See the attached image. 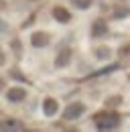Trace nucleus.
<instances>
[{"label":"nucleus","instance_id":"obj_1","mask_svg":"<svg viewBox=\"0 0 130 132\" xmlns=\"http://www.w3.org/2000/svg\"><path fill=\"white\" fill-rule=\"evenodd\" d=\"M94 122H96V126L100 130H112L118 126V122H120V118L118 114H112V112H106V114H98L94 118Z\"/></svg>","mask_w":130,"mask_h":132},{"label":"nucleus","instance_id":"obj_2","mask_svg":"<svg viewBox=\"0 0 130 132\" xmlns=\"http://www.w3.org/2000/svg\"><path fill=\"white\" fill-rule=\"evenodd\" d=\"M83 112H85V106H83V104H79V102H75V104H69V106L65 108L63 118H65V120H77Z\"/></svg>","mask_w":130,"mask_h":132},{"label":"nucleus","instance_id":"obj_3","mask_svg":"<svg viewBox=\"0 0 130 132\" xmlns=\"http://www.w3.org/2000/svg\"><path fill=\"white\" fill-rule=\"evenodd\" d=\"M69 61H71V49H61L59 51V55H57V59H55V65L57 67H65L69 65Z\"/></svg>","mask_w":130,"mask_h":132},{"label":"nucleus","instance_id":"obj_4","mask_svg":"<svg viewBox=\"0 0 130 132\" xmlns=\"http://www.w3.org/2000/svg\"><path fill=\"white\" fill-rule=\"evenodd\" d=\"M31 43H32V47H45V45H49V35L47 33H32L31 37Z\"/></svg>","mask_w":130,"mask_h":132},{"label":"nucleus","instance_id":"obj_5","mask_svg":"<svg viewBox=\"0 0 130 132\" xmlns=\"http://www.w3.org/2000/svg\"><path fill=\"white\" fill-rule=\"evenodd\" d=\"M6 96H8L10 102H22V100L27 98V92H25L22 87H10Z\"/></svg>","mask_w":130,"mask_h":132},{"label":"nucleus","instance_id":"obj_6","mask_svg":"<svg viewBox=\"0 0 130 132\" xmlns=\"http://www.w3.org/2000/svg\"><path fill=\"white\" fill-rule=\"evenodd\" d=\"M57 100L53 98H47L45 102H43V112H45V116H55L57 114Z\"/></svg>","mask_w":130,"mask_h":132},{"label":"nucleus","instance_id":"obj_7","mask_svg":"<svg viewBox=\"0 0 130 132\" xmlns=\"http://www.w3.org/2000/svg\"><path fill=\"white\" fill-rule=\"evenodd\" d=\"M53 18H55V20H59V22H69L71 14L65 10L63 6H55V8H53Z\"/></svg>","mask_w":130,"mask_h":132},{"label":"nucleus","instance_id":"obj_8","mask_svg":"<svg viewBox=\"0 0 130 132\" xmlns=\"http://www.w3.org/2000/svg\"><path fill=\"white\" fill-rule=\"evenodd\" d=\"M106 33H108V24L104 20H96L94 27H92V35L94 37H102V35H106Z\"/></svg>","mask_w":130,"mask_h":132},{"label":"nucleus","instance_id":"obj_9","mask_svg":"<svg viewBox=\"0 0 130 132\" xmlns=\"http://www.w3.org/2000/svg\"><path fill=\"white\" fill-rule=\"evenodd\" d=\"M22 128L25 126L20 122H16V120H6V122L0 124V130H22Z\"/></svg>","mask_w":130,"mask_h":132},{"label":"nucleus","instance_id":"obj_10","mask_svg":"<svg viewBox=\"0 0 130 132\" xmlns=\"http://www.w3.org/2000/svg\"><path fill=\"white\" fill-rule=\"evenodd\" d=\"M130 14V8L128 6H118V10L114 12V18H126Z\"/></svg>","mask_w":130,"mask_h":132},{"label":"nucleus","instance_id":"obj_11","mask_svg":"<svg viewBox=\"0 0 130 132\" xmlns=\"http://www.w3.org/2000/svg\"><path fill=\"white\" fill-rule=\"evenodd\" d=\"M71 4H73L75 8H79V10H85V8H90L92 0H71Z\"/></svg>","mask_w":130,"mask_h":132},{"label":"nucleus","instance_id":"obj_12","mask_svg":"<svg viewBox=\"0 0 130 132\" xmlns=\"http://www.w3.org/2000/svg\"><path fill=\"white\" fill-rule=\"evenodd\" d=\"M96 55H98V59H108V57H110V49H108V47H100V49L96 51Z\"/></svg>","mask_w":130,"mask_h":132},{"label":"nucleus","instance_id":"obj_13","mask_svg":"<svg viewBox=\"0 0 130 132\" xmlns=\"http://www.w3.org/2000/svg\"><path fill=\"white\" fill-rule=\"evenodd\" d=\"M0 33H6V24H4L2 20H0Z\"/></svg>","mask_w":130,"mask_h":132},{"label":"nucleus","instance_id":"obj_14","mask_svg":"<svg viewBox=\"0 0 130 132\" xmlns=\"http://www.w3.org/2000/svg\"><path fill=\"white\" fill-rule=\"evenodd\" d=\"M0 65H4V51L0 49Z\"/></svg>","mask_w":130,"mask_h":132}]
</instances>
